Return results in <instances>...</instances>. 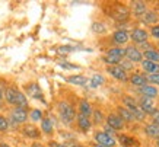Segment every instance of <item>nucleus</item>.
I'll return each instance as SVG.
<instances>
[{
  "mask_svg": "<svg viewBox=\"0 0 159 147\" xmlns=\"http://www.w3.org/2000/svg\"><path fill=\"white\" fill-rule=\"evenodd\" d=\"M123 102H124V105L127 106L129 111H131V109H134L136 106H137V104L134 102V99L130 98V96H123Z\"/></svg>",
  "mask_w": 159,
  "mask_h": 147,
  "instance_id": "36",
  "label": "nucleus"
},
{
  "mask_svg": "<svg viewBox=\"0 0 159 147\" xmlns=\"http://www.w3.org/2000/svg\"><path fill=\"white\" fill-rule=\"evenodd\" d=\"M118 117H120L121 119H123V121H127V122H130V121H133V114H131L130 111H129V109L127 108H123V106H120V108H118Z\"/></svg>",
  "mask_w": 159,
  "mask_h": 147,
  "instance_id": "30",
  "label": "nucleus"
},
{
  "mask_svg": "<svg viewBox=\"0 0 159 147\" xmlns=\"http://www.w3.org/2000/svg\"><path fill=\"white\" fill-rule=\"evenodd\" d=\"M60 67H61V69H73V70H77V69H80V67L76 66V64H72V63H66V61H61V63H60Z\"/></svg>",
  "mask_w": 159,
  "mask_h": 147,
  "instance_id": "39",
  "label": "nucleus"
},
{
  "mask_svg": "<svg viewBox=\"0 0 159 147\" xmlns=\"http://www.w3.org/2000/svg\"><path fill=\"white\" fill-rule=\"evenodd\" d=\"M150 35H152L155 39H159V25H155V26L150 28Z\"/></svg>",
  "mask_w": 159,
  "mask_h": 147,
  "instance_id": "41",
  "label": "nucleus"
},
{
  "mask_svg": "<svg viewBox=\"0 0 159 147\" xmlns=\"http://www.w3.org/2000/svg\"><path fill=\"white\" fill-rule=\"evenodd\" d=\"M5 89H6V86L3 82H0V104L3 102V98H5Z\"/></svg>",
  "mask_w": 159,
  "mask_h": 147,
  "instance_id": "43",
  "label": "nucleus"
},
{
  "mask_svg": "<svg viewBox=\"0 0 159 147\" xmlns=\"http://www.w3.org/2000/svg\"><path fill=\"white\" fill-rule=\"evenodd\" d=\"M104 83H105V79H104L102 74H93V76L89 79V87H91V89H97V87L102 86Z\"/></svg>",
  "mask_w": 159,
  "mask_h": 147,
  "instance_id": "27",
  "label": "nucleus"
},
{
  "mask_svg": "<svg viewBox=\"0 0 159 147\" xmlns=\"http://www.w3.org/2000/svg\"><path fill=\"white\" fill-rule=\"evenodd\" d=\"M15 106H18V108H25V109H28V106H29L28 98H26V95H25L24 92H20V90H18V95H16V102H15Z\"/></svg>",
  "mask_w": 159,
  "mask_h": 147,
  "instance_id": "24",
  "label": "nucleus"
},
{
  "mask_svg": "<svg viewBox=\"0 0 159 147\" xmlns=\"http://www.w3.org/2000/svg\"><path fill=\"white\" fill-rule=\"evenodd\" d=\"M105 121H107V125L111 127L112 130H116V131H121V130L125 127V122L118 117V114H114V112H111V114L107 115Z\"/></svg>",
  "mask_w": 159,
  "mask_h": 147,
  "instance_id": "8",
  "label": "nucleus"
},
{
  "mask_svg": "<svg viewBox=\"0 0 159 147\" xmlns=\"http://www.w3.org/2000/svg\"><path fill=\"white\" fill-rule=\"evenodd\" d=\"M76 125H77V128L82 131V133H88L89 130L92 128V121H91V118H88V117H83V115H80V114H77V117H76Z\"/></svg>",
  "mask_w": 159,
  "mask_h": 147,
  "instance_id": "12",
  "label": "nucleus"
},
{
  "mask_svg": "<svg viewBox=\"0 0 159 147\" xmlns=\"http://www.w3.org/2000/svg\"><path fill=\"white\" fill-rule=\"evenodd\" d=\"M130 112L133 114V118H134V119H139V121H142V119H145V117H146L145 112H143V111H142V109L139 108V105H137V106H136L134 109H131Z\"/></svg>",
  "mask_w": 159,
  "mask_h": 147,
  "instance_id": "34",
  "label": "nucleus"
},
{
  "mask_svg": "<svg viewBox=\"0 0 159 147\" xmlns=\"http://www.w3.org/2000/svg\"><path fill=\"white\" fill-rule=\"evenodd\" d=\"M146 80L149 82V83H153V85L159 86V73L158 74H149V76L146 77Z\"/></svg>",
  "mask_w": 159,
  "mask_h": 147,
  "instance_id": "38",
  "label": "nucleus"
},
{
  "mask_svg": "<svg viewBox=\"0 0 159 147\" xmlns=\"http://www.w3.org/2000/svg\"><path fill=\"white\" fill-rule=\"evenodd\" d=\"M124 57L125 60H129L130 63H142L143 61V54L137 47H133V45H129V47L124 50Z\"/></svg>",
  "mask_w": 159,
  "mask_h": 147,
  "instance_id": "5",
  "label": "nucleus"
},
{
  "mask_svg": "<svg viewBox=\"0 0 159 147\" xmlns=\"http://www.w3.org/2000/svg\"><path fill=\"white\" fill-rule=\"evenodd\" d=\"M57 114H58V118L61 121L64 125H72L75 121H76V117H77V112H76V108L73 106L69 100H60L57 104Z\"/></svg>",
  "mask_w": 159,
  "mask_h": 147,
  "instance_id": "1",
  "label": "nucleus"
},
{
  "mask_svg": "<svg viewBox=\"0 0 159 147\" xmlns=\"http://www.w3.org/2000/svg\"><path fill=\"white\" fill-rule=\"evenodd\" d=\"M76 48L75 47H70V45H61V47L57 48V52L58 56H67V54H70L72 51H75Z\"/></svg>",
  "mask_w": 159,
  "mask_h": 147,
  "instance_id": "35",
  "label": "nucleus"
},
{
  "mask_svg": "<svg viewBox=\"0 0 159 147\" xmlns=\"http://www.w3.org/2000/svg\"><path fill=\"white\" fill-rule=\"evenodd\" d=\"M20 134L26 138H32V140H38L41 138V131L38 127H35L34 124H24L20 128Z\"/></svg>",
  "mask_w": 159,
  "mask_h": 147,
  "instance_id": "7",
  "label": "nucleus"
},
{
  "mask_svg": "<svg viewBox=\"0 0 159 147\" xmlns=\"http://www.w3.org/2000/svg\"><path fill=\"white\" fill-rule=\"evenodd\" d=\"M32 147H44V146L41 144V143H34V144H32Z\"/></svg>",
  "mask_w": 159,
  "mask_h": 147,
  "instance_id": "44",
  "label": "nucleus"
},
{
  "mask_svg": "<svg viewBox=\"0 0 159 147\" xmlns=\"http://www.w3.org/2000/svg\"><path fill=\"white\" fill-rule=\"evenodd\" d=\"M118 66H120L124 71H127V70H131V69H133V63H130L129 60H123Z\"/></svg>",
  "mask_w": 159,
  "mask_h": 147,
  "instance_id": "37",
  "label": "nucleus"
},
{
  "mask_svg": "<svg viewBox=\"0 0 159 147\" xmlns=\"http://www.w3.org/2000/svg\"><path fill=\"white\" fill-rule=\"evenodd\" d=\"M143 24H148V25H156L159 20V16L156 12H150V10H148L145 15H143Z\"/></svg>",
  "mask_w": 159,
  "mask_h": 147,
  "instance_id": "23",
  "label": "nucleus"
},
{
  "mask_svg": "<svg viewBox=\"0 0 159 147\" xmlns=\"http://www.w3.org/2000/svg\"><path fill=\"white\" fill-rule=\"evenodd\" d=\"M140 93L145 96V98H150L152 99V98H156L159 95V90L152 85H145L140 87Z\"/></svg>",
  "mask_w": 159,
  "mask_h": 147,
  "instance_id": "20",
  "label": "nucleus"
},
{
  "mask_svg": "<svg viewBox=\"0 0 159 147\" xmlns=\"http://www.w3.org/2000/svg\"><path fill=\"white\" fill-rule=\"evenodd\" d=\"M142 69L145 71H148L149 74H158L159 73V64L153 61H149V60H143L142 61Z\"/></svg>",
  "mask_w": 159,
  "mask_h": 147,
  "instance_id": "21",
  "label": "nucleus"
},
{
  "mask_svg": "<svg viewBox=\"0 0 159 147\" xmlns=\"http://www.w3.org/2000/svg\"><path fill=\"white\" fill-rule=\"evenodd\" d=\"M145 60H149V61H153V63H158L159 64V51L156 50H148V51L142 52Z\"/></svg>",
  "mask_w": 159,
  "mask_h": 147,
  "instance_id": "29",
  "label": "nucleus"
},
{
  "mask_svg": "<svg viewBox=\"0 0 159 147\" xmlns=\"http://www.w3.org/2000/svg\"><path fill=\"white\" fill-rule=\"evenodd\" d=\"M44 118V112L38 108H34L29 111L28 119H31V122H41V119Z\"/></svg>",
  "mask_w": 159,
  "mask_h": 147,
  "instance_id": "28",
  "label": "nucleus"
},
{
  "mask_svg": "<svg viewBox=\"0 0 159 147\" xmlns=\"http://www.w3.org/2000/svg\"><path fill=\"white\" fill-rule=\"evenodd\" d=\"M44 136H54V121L51 117H44L41 119V130H39Z\"/></svg>",
  "mask_w": 159,
  "mask_h": 147,
  "instance_id": "10",
  "label": "nucleus"
},
{
  "mask_svg": "<svg viewBox=\"0 0 159 147\" xmlns=\"http://www.w3.org/2000/svg\"><path fill=\"white\" fill-rule=\"evenodd\" d=\"M131 10L136 16H143V15L148 12V5L145 2H140V0H136V2H131Z\"/></svg>",
  "mask_w": 159,
  "mask_h": 147,
  "instance_id": "16",
  "label": "nucleus"
},
{
  "mask_svg": "<svg viewBox=\"0 0 159 147\" xmlns=\"http://www.w3.org/2000/svg\"><path fill=\"white\" fill-rule=\"evenodd\" d=\"M92 111H93V108H92V105L89 104V100H86V99H80V100H79V105H77V114H80V115H83V117L91 118Z\"/></svg>",
  "mask_w": 159,
  "mask_h": 147,
  "instance_id": "14",
  "label": "nucleus"
},
{
  "mask_svg": "<svg viewBox=\"0 0 159 147\" xmlns=\"http://www.w3.org/2000/svg\"><path fill=\"white\" fill-rule=\"evenodd\" d=\"M93 140L97 141V144H101V146H105V147H116V144H117L116 138L110 137V136L105 134L104 131H95Z\"/></svg>",
  "mask_w": 159,
  "mask_h": 147,
  "instance_id": "6",
  "label": "nucleus"
},
{
  "mask_svg": "<svg viewBox=\"0 0 159 147\" xmlns=\"http://www.w3.org/2000/svg\"><path fill=\"white\" fill-rule=\"evenodd\" d=\"M156 147H159V138L156 140Z\"/></svg>",
  "mask_w": 159,
  "mask_h": 147,
  "instance_id": "47",
  "label": "nucleus"
},
{
  "mask_svg": "<svg viewBox=\"0 0 159 147\" xmlns=\"http://www.w3.org/2000/svg\"><path fill=\"white\" fill-rule=\"evenodd\" d=\"M129 33H127V31H123V29H118V31H116V32L112 33V42L116 44V47H120L121 45H124V44L129 42Z\"/></svg>",
  "mask_w": 159,
  "mask_h": 147,
  "instance_id": "11",
  "label": "nucleus"
},
{
  "mask_svg": "<svg viewBox=\"0 0 159 147\" xmlns=\"http://www.w3.org/2000/svg\"><path fill=\"white\" fill-rule=\"evenodd\" d=\"M104 133H105V134H108L110 137H116V136H117V131H116V130H112V128H111V127H108L107 124H105V125H104Z\"/></svg>",
  "mask_w": 159,
  "mask_h": 147,
  "instance_id": "40",
  "label": "nucleus"
},
{
  "mask_svg": "<svg viewBox=\"0 0 159 147\" xmlns=\"http://www.w3.org/2000/svg\"><path fill=\"white\" fill-rule=\"evenodd\" d=\"M107 71H108V74H111V77H114L116 80H120V82H127V80H129L127 71H124L120 66H110V67H107Z\"/></svg>",
  "mask_w": 159,
  "mask_h": 147,
  "instance_id": "9",
  "label": "nucleus"
},
{
  "mask_svg": "<svg viewBox=\"0 0 159 147\" xmlns=\"http://www.w3.org/2000/svg\"><path fill=\"white\" fill-rule=\"evenodd\" d=\"M0 147H10L9 144H6V143H0Z\"/></svg>",
  "mask_w": 159,
  "mask_h": 147,
  "instance_id": "45",
  "label": "nucleus"
},
{
  "mask_svg": "<svg viewBox=\"0 0 159 147\" xmlns=\"http://www.w3.org/2000/svg\"><path fill=\"white\" fill-rule=\"evenodd\" d=\"M139 108L145 112V114H152L155 111V105H153V100L150 99V98H142L140 99V104H139Z\"/></svg>",
  "mask_w": 159,
  "mask_h": 147,
  "instance_id": "19",
  "label": "nucleus"
},
{
  "mask_svg": "<svg viewBox=\"0 0 159 147\" xmlns=\"http://www.w3.org/2000/svg\"><path fill=\"white\" fill-rule=\"evenodd\" d=\"M111 16L116 20H124L129 18V9L125 6H117L114 7V12L111 13Z\"/></svg>",
  "mask_w": 159,
  "mask_h": 147,
  "instance_id": "18",
  "label": "nucleus"
},
{
  "mask_svg": "<svg viewBox=\"0 0 159 147\" xmlns=\"http://www.w3.org/2000/svg\"><path fill=\"white\" fill-rule=\"evenodd\" d=\"M92 124H97V125H99V124L104 122V114H102L101 109H93L92 111Z\"/></svg>",
  "mask_w": 159,
  "mask_h": 147,
  "instance_id": "31",
  "label": "nucleus"
},
{
  "mask_svg": "<svg viewBox=\"0 0 159 147\" xmlns=\"http://www.w3.org/2000/svg\"><path fill=\"white\" fill-rule=\"evenodd\" d=\"M129 80H130V83H131V85L139 86V87H142V86L148 85V80H146V76H142V74H139V73H134V74H131V76L129 77Z\"/></svg>",
  "mask_w": 159,
  "mask_h": 147,
  "instance_id": "25",
  "label": "nucleus"
},
{
  "mask_svg": "<svg viewBox=\"0 0 159 147\" xmlns=\"http://www.w3.org/2000/svg\"><path fill=\"white\" fill-rule=\"evenodd\" d=\"M93 147H105V146H101V144H95Z\"/></svg>",
  "mask_w": 159,
  "mask_h": 147,
  "instance_id": "46",
  "label": "nucleus"
},
{
  "mask_svg": "<svg viewBox=\"0 0 159 147\" xmlns=\"http://www.w3.org/2000/svg\"><path fill=\"white\" fill-rule=\"evenodd\" d=\"M117 137H118V141L121 143L123 147H133V144H134V140L131 137H129L127 134H118Z\"/></svg>",
  "mask_w": 159,
  "mask_h": 147,
  "instance_id": "32",
  "label": "nucleus"
},
{
  "mask_svg": "<svg viewBox=\"0 0 159 147\" xmlns=\"http://www.w3.org/2000/svg\"><path fill=\"white\" fill-rule=\"evenodd\" d=\"M10 119H9V124H16V125H24L26 124L28 121V115H29V111L25 108H18V106H13L10 109Z\"/></svg>",
  "mask_w": 159,
  "mask_h": 147,
  "instance_id": "3",
  "label": "nucleus"
},
{
  "mask_svg": "<svg viewBox=\"0 0 159 147\" xmlns=\"http://www.w3.org/2000/svg\"><path fill=\"white\" fill-rule=\"evenodd\" d=\"M123 60H124V50L120 47L110 48L104 56V61L107 64H110V66H118Z\"/></svg>",
  "mask_w": 159,
  "mask_h": 147,
  "instance_id": "2",
  "label": "nucleus"
},
{
  "mask_svg": "<svg viewBox=\"0 0 159 147\" xmlns=\"http://www.w3.org/2000/svg\"><path fill=\"white\" fill-rule=\"evenodd\" d=\"M150 117H152V119H153V122L159 125V109H155L153 112L150 114Z\"/></svg>",
  "mask_w": 159,
  "mask_h": 147,
  "instance_id": "42",
  "label": "nucleus"
},
{
  "mask_svg": "<svg viewBox=\"0 0 159 147\" xmlns=\"http://www.w3.org/2000/svg\"><path fill=\"white\" fill-rule=\"evenodd\" d=\"M91 31L93 33H97V35H104V33H107L108 28H107V25L104 24V22L97 20V22H93V24L91 25Z\"/></svg>",
  "mask_w": 159,
  "mask_h": 147,
  "instance_id": "26",
  "label": "nucleus"
},
{
  "mask_svg": "<svg viewBox=\"0 0 159 147\" xmlns=\"http://www.w3.org/2000/svg\"><path fill=\"white\" fill-rule=\"evenodd\" d=\"M66 82L70 85H76V86H86L88 85V77L83 74H72V76L66 77Z\"/></svg>",
  "mask_w": 159,
  "mask_h": 147,
  "instance_id": "17",
  "label": "nucleus"
},
{
  "mask_svg": "<svg viewBox=\"0 0 159 147\" xmlns=\"http://www.w3.org/2000/svg\"><path fill=\"white\" fill-rule=\"evenodd\" d=\"M25 89V93L32 98V99H38V100H43L44 102V95H43V89L39 87V85L37 82H31V83H26L24 86Z\"/></svg>",
  "mask_w": 159,
  "mask_h": 147,
  "instance_id": "4",
  "label": "nucleus"
},
{
  "mask_svg": "<svg viewBox=\"0 0 159 147\" xmlns=\"http://www.w3.org/2000/svg\"><path fill=\"white\" fill-rule=\"evenodd\" d=\"M16 95H18V89H16L15 86H6L5 98H3V99L6 100V104H7V105L15 106V102H16Z\"/></svg>",
  "mask_w": 159,
  "mask_h": 147,
  "instance_id": "15",
  "label": "nucleus"
},
{
  "mask_svg": "<svg viewBox=\"0 0 159 147\" xmlns=\"http://www.w3.org/2000/svg\"><path fill=\"white\" fill-rule=\"evenodd\" d=\"M10 128V124H9V119L0 115V133H7Z\"/></svg>",
  "mask_w": 159,
  "mask_h": 147,
  "instance_id": "33",
  "label": "nucleus"
},
{
  "mask_svg": "<svg viewBox=\"0 0 159 147\" xmlns=\"http://www.w3.org/2000/svg\"><path fill=\"white\" fill-rule=\"evenodd\" d=\"M148 38H149L148 31H145V29H142V28H137L131 32V39L136 44H145L148 41Z\"/></svg>",
  "mask_w": 159,
  "mask_h": 147,
  "instance_id": "13",
  "label": "nucleus"
},
{
  "mask_svg": "<svg viewBox=\"0 0 159 147\" xmlns=\"http://www.w3.org/2000/svg\"><path fill=\"white\" fill-rule=\"evenodd\" d=\"M145 133H146V136H148V137L156 138V140H158V138H159V125H158V124H155V122L148 124V125L145 127Z\"/></svg>",
  "mask_w": 159,
  "mask_h": 147,
  "instance_id": "22",
  "label": "nucleus"
}]
</instances>
